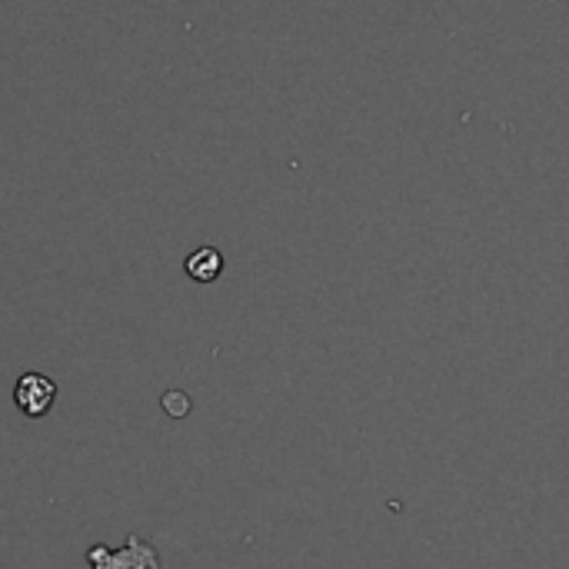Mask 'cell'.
<instances>
[{"instance_id":"3957f363","label":"cell","mask_w":569,"mask_h":569,"mask_svg":"<svg viewBox=\"0 0 569 569\" xmlns=\"http://www.w3.org/2000/svg\"><path fill=\"white\" fill-rule=\"evenodd\" d=\"M183 270L193 283H213L223 273V253L217 247H197L183 260Z\"/></svg>"},{"instance_id":"7a4b0ae2","label":"cell","mask_w":569,"mask_h":569,"mask_svg":"<svg viewBox=\"0 0 569 569\" xmlns=\"http://www.w3.org/2000/svg\"><path fill=\"white\" fill-rule=\"evenodd\" d=\"M13 403L23 417L40 420L53 410L57 403V383L43 373H23L13 387Z\"/></svg>"},{"instance_id":"6da1fadb","label":"cell","mask_w":569,"mask_h":569,"mask_svg":"<svg viewBox=\"0 0 569 569\" xmlns=\"http://www.w3.org/2000/svg\"><path fill=\"white\" fill-rule=\"evenodd\" d=\"M90 569H160V553L150 540L143 537H127L123 547H90L87 550Z\"/></svg>"}]
</instances>
